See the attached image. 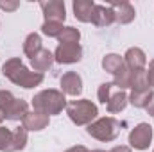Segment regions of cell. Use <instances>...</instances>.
Listing matches in <instances>:
<instances>
[{"mask_svg": "<svg viewBox=\"0 0 154 152\" xmlns=\"http://www.w3.org/2000/svg\"><path fill=\"white\" fill-rule=\"evenodd\" d=\"M152 141V127L145 122L138 123L129 132V145L136 150H147Z\"/></svg>", "mask_w": 154, "mask_h": 152, "instance_id": "52a82bcc", "label": "cell"}, {"mask_svg": "<svg viewBox=\"0 0 154 152\" xmlns=\"http://www.w3.org/2000/svg\"><path fill=\"white\" fill-rule=\"evenodd\" d=\"M86 131L91 138H95L99 141H113L118 138V134L122 131V123L113 116H102V118H97L95 122H91Z\"/></svg>", "mask_w": 154, "mask_h": 152, "instance_id": "3957f363", "label": "cell"}, {"mask_svg": "<svg viewBox=\"0 0 154 152\" xmlns=\"http://www.w3.org/2000/svg\"><path fill=\"white\" fill-rule=\"evenodd\" d=\"M66 108V97L61 90H41L32 97V111L43 113L47 116L50 114H59Z\"/></svg>", "mask_w": 154, "mask_h": 152, "instance_id": "7a4b0ae2", "label": "cell"}, {"mask_svg": "<svg viewBox=\"0 0 154 152\" xmlns=\"http://www.w3.org/2000/svg\"><path fill=\"white\" fill-rule=\"evenodd\" d=\"M16 100V97L11 93V91H7V90H0V109L4 111V116H5V111L11 108V104Z\"/></svg>", "mask_w": 154, "mask_h": 152, "instance_id": "484cf974", "label": "cell"}, {"mask_svg": "<svg viewBox=\"0 0 154 152\" xmlns=\"http://www.w3.org/2000/svg\"><path fill=\"white\" fill-rule=\"evenodd\" d=\"M82 59V47L79 43H59L54 52V61L59 65H74Z\"/></svg>", "mask_w": 154, "mask_h": 152, "instance_id": "8992f818", "label": "cell"}, {"mask_svg": "<svg viewBox=\"0 0 154 152\" xmlns=\"http://www.w3.org/2000/svg\"><path fill=\"white\" fill-rule=\"evenodd\" d=\"M115 88L113 82H102L99 86V91H97V97H99V102L100 104H108L109 97H111V90Z\"/></svg>", "mask_w": 154, "mask_h": 152, "instance_id": "d4e9b609", "label": "cell"}, {"mask_svg": "<svg viewBox=\"0 0 154 152\" xmlns=\"http://www.w3.org/2000/svg\"><path fill=\"white\" fill-rule=\"evenodd\" d=\"M27 129L22 127H14V129H7L0 125V152H20L25 149L27 145Z\"/></svg>", "mask_w": 154, "mask_h": 152, "instance_id": "5b68a950", "label": "cell"}, {"mask_svg": "<svg viewBox=\"0 0 154 152\" xmlns=\"http://www.w3.org/2000/svg\"><path fill=\"white\" fill-rule=\"evenodd\" d=\"M65 152H90L84 145H75V147H70V149H66Z\"/></svg>", "mask_w": 154, "mask_h": 152, "instance_id": "f1b7e54d", "label": "cell"}, {"mask_svg": "<svg viewBox=\"0 0 154 152\" xmlns=\"http://www.w3.org/2000/svg\"><path fill=\"white\" fill-rule=\"evenodd\" d=\"M79 39H81V32L75 27H65L57 36L59 43H79Z\"/></svg>", "mask_w": 154, "mask_h": 152, "instance_id": "603a6c76", "label": "cell"}, {"mask_svg": "<svg viewBox=\"0 0 154 152\" xmlns=\"http://www.w3.org/2000/svg\"><path fill=\"white\" fill-rule=\"evenodd\" d=\"M122 66H124V57L118 54H108L102 57V68H104V72H108L111 75H115Z\"/></svg>", "mask_w": 154, "mask_h": 152, "instance_id": "d6986e66", "label": "cell"}, {"mask_svg": "<svg viewBox=\"0 0 154 152\" xmlns=\"http://www.w3.org/2000/svg\"><path fill=\"white\" fill-rule=\"evenodd\" d=\"M152 95H154L152 90H147V91H131L129 102H131L134 108H147V104L151 102Z\"/></svg>", "mask_w": 154, "mask_h": 152, "instance_id": "44dd1931", "label": "cell"}, {"mask_svg": "<svg viewBox=\"0 0 154 152\" xmlns=\"http://www.w3.org/2000/svg\"><path fill=\"white\" fill-rule=\"evenodd\" d=\"M131 77H133V72L127 70L125 65H124L115 75H113V84H115V88H118L120 91L129 90V88H131Z\"/></svg>", "mask_w": 154, "mask_h": 152, "instance_id": "ffe728a7", "label": "cell"}, {"mask_svg": "<svg viewBox=\"0 0 154 152\" xmlns=\"http://www.w3.org/2000/svg\"><path fill=\"white\" fill-rule=\"evenodd\" d=\"M145 109H147V113L154 118V95H152V99H151V102L147 104V108H145Z\"/></svg>", "mask_w": 154, "mask_h": 152, "instance_id": "4dcf8cb0", "label": "cell"}, {"mask_svg": "<svg viewBox=\"0 0 154 152\" xmlns=\"http://www.w3.org/2000/svg\"><path fill=\"white\" fill-rule=\"evenodd\" d=\"M74 7V14L79 22L82 23H88L91 22V14H93V9H95V2L93 0H75L72 4Z\"/></svg>", "mask_w": 154, "mask_h": 152, "instance_id": "5bb4252c", "label": "cell"}, {"mask_svg": "<svg viewBox=\"0 0 154 152\" xmlns=\"http://www.w3.org/2000/svg\"><path fill=\"white\" fill-rule=\"evenodd\" d=\"M27 113H29V104H27V100H23V99H16V100L11 104V108L5 111V120L20 122V120L25 118V114Z\"/></svg>", "mask_w": 154, "mask_h": 152, "instance_id": "2e32d148", "label": "cell"}, {"mask_svg": "<svg viewBox=\"0 0 154 152\" xmlns=\"http://www.w3.org/2000/svg\"><path fill=\"white\" fill-rule=\"evenodd\" d=\"M41 48H43L41 47V36H39L38 32H31L25 38V41H23V54L27 57H31V59L38 54Z\"/></svg>", "mask_w": 154, "mask_h": 152, "instance_id": "ac0fdd59", "label": "cell"}, {"mask_svg": "<svg viewBox=\"0 0 154 152\" xmlns=\"http://www.w3.org/2000/svg\"><path fill=\"white\" fill-rule=\"evenodd\" d=\"M145 74H147L149 86H151V88H154V59L149 63V68H145Z\"/></svg>", "mask_w": 154, "mask_h": 152, "instance_id": "83f0119b", "label": "cell"}, {"mask_svg": "<svg viewBox=\"0 0 154 152\" xmlns=\"http://www.w3.org/2000/svg\"><path fill=\"white\" fill-rule=\"evenodd\" d=\"M20 7V2L18 0H0V9L5 11V13H11V11H16Z\"/></svg>", "mask_w": 154, "mask_h": 152, "instance_id": "4316f807", "label": "cell"}, {"mask_svg": "<svg viewBox=\"0 0 154 152\" xmlns=\"http://www.w3.org/2000/svg\"><path fill=\"white\" fill-rule=\"evenodd\" d=\"M48 123H50V116L38 113V111H29L25 114V118L22 120V125L27 131H43L48 127Z\"/></svg>", "mask_w": 154, "mask_h": 152, "instance_id": "4fadbf2b", "label": "cell"}, {"mask_svg": "<svg viewBox=\"0 0 154 152\" xmlns=\"http://www.w3.org/2000/svg\"><path fill=\"white\" fill-rule=\"evenodd\" d=\"M124 57V65L127 70L131 72H140V70H145V65H147V56L142 48L138 47H131L127 48V52L122 56Z\"/></svg>", "mask_w": 154, "mask_h": 152, "instance_id": "9c48e42d", "label": "cell"}, {"mask_svg": "<svg viewBox=\"0 0 154 152\" xmlns=\"http://www.w3.org/2000/svg\"><path fill=\"white\" fill-rule=\"evenodd\" d=\"M91 23L97 27H109L111 23H115V11L109 5L95 4L93 14H91Z\"/></svg>", "mask_w": 154, "mask_h": 152, "instance_id": "7c38bea8", "label": "cell"}, {"mask_svg": "<svg viewBox=\"0 0 154 152\" xmlns=\"http://www.w3.org/2000/svg\"><path fill=\"white\" fill-rule=\"evenodd\" d=\"M127 102H129V95H127L125 91H120V90H118L116 93H113V95L109 97L106 108H108V111L111 114H116V113H120V111L125 109Z\"/></svg>", "mask_w": 154, "mask_h": 152, "instance_id": "e0dca14e", "label": "cell"}, {"mask_svg": "<svg viewBox=\"0 0 154 152\" xmlns=\"http://www.w3.org/2000/svg\"><path fill=\"white\" fill-rule=\"evenodd\" d=\"M91 152H106V150H100V149H95V150H91Z\"/></svg>", "mask_w": 154, "mask_h": 152, "instance_id": "d6a6232c", "label": "cell"}, {"mask_svg": "<svg viewBox=\"0 0 154 152\" xmlns=\"http://www.w3.org/2000/svg\"><path fill=\"white\" fill-rule=\"evenodd\" d=\"M39 7L43 11L45 22L63 23L66 20V7L63 0H45V2H39Z\"/></svg>", "mask_w": 154, "mask_h": 152, "instance_id": "ba28073f", "label": "cell"}, {"mask_svg": "<svg viewBox=\"0 0 154 152\" xmlns=\"http://www.w3.org/2000/svg\"><path fill=\"white\" fill-rule=\"evenodd\" d=\"M109 7L115 11V22L120 25H127L134 20L136 11L129 2H111Z\"/></svg>", "mask_w": 154, "mask_h": 152, "instance_id": "8fae6325", "label": "cell"}, {"mask_svg": "<svg viewBox=\"0 0 154 152\" xmlns=\"http://www.w3.org/2000/svg\"><path fill=\"white\" fill-rule=\"evenodd\" d=\"M31 65H32L34 72L43 74V72H47V70L54 65V54H52L48 48H41L38 54L31 59Z\"/></svg>", "mask_w": 154, "mask_h": 152, "instance_id": "9a60e30c", "label": "cell"}, {"mask_svg": "<svg viewBox=\"0 0 154 152\" xmlns=\"http://www.w3.org/2000/svg\"><path fill=\"white\" fill-rule=\"evenodd\" d=\"M109 152H133V150H131V147H125V145H116V147H113Z\"/></svg>", "mask_w": 154, "mask_h": 152, "instance_id": "f546056e", "label": "cell"}, {"mask_svg": "<svg viewBox=\"0 0 154 152\" xmlns=\"http://www.w3.org/2000/svg\"><path fill=\"white\" fill-rule=\"evenodd\" d=\"M66 114L75 125H86L88 127L91 122L97 120L99 109L91 100L81 99V100H72L70 104H66Z\"/></svg>", "mask_w": 154, "mask_h": 152, "instance_id": "277c9868", "label": "cell"}, {"mask_svg": "<svg viewBox=\"0 0 154 152\" xmlns=\"http://www.w3.org/2000/svg\"><path fill=\"white\" fill-rule=\"evenodd\" d=\"M61 84V91L65 95H72V97H79L82 93V79L77 72H66L59 81Z\"/></svg>", "mask_w": 154, "mask_h": 152, "instance_id": "30bf717a", "label": "cell"}, {"mask_svg": "<svg viewBox=\"0 0 154 152\" xmlns=\"http://www.w3.org/2000/svg\"><path fill=\"white\" fill-rule=\"evenodd\" d=\"M4 120H5V116H4V111H2V109H0V123H2V122H4Z\"/></svg>", "mask_w": 154, "mask_h": 152, "instance_id": "1f68e13d", "label": "cell"}, {"mask_svg": "<svg viewBox=\"0 0 154 152\" xmlns=\"http://www.w3.org/2000/svg\"><path fill=\"white\" fill-rule=\"evenodd\" d=\"M131 90H133V91H147V90H151L145 70L133 72V77H131Z\"/></svg>", "mask_w": 154, "mask_h": 152, "instance_id": "7402d4cb", "label": "cell"}, {"mask_svg": "<svg viewBox=\"0 0 154 152\" xmlns=\"http://www.w3.org/2000/svg\"><path fill=\"white\" fill-rule=\"evenodd\" d=\"M63 29H65L63 23H57V22H43L41 25V32L48 38H57Z\"/></svg>", "mask_w": 154, "mask_h": 152, "instance_id": "cb8c5ba5", "label": "cell"}, {"mask_svg": "<svg viewBox=\"0 0 154 152\" xmlns=\"http://www.w3.org/2000/svg\"><path fill=\"white\" fill-rule=\"evenodd\" d=\"M2 74L7 77L13 84L16 86H22L25 90H32L39 86L43 82L45 75L43 74H38V72H31L27 66H23L22 59L20 57H11L4 63L2 66Z\"/></svg>", "mask_w": 154, "mask_h": 152, "instance_id": "6da1fadb", "label": "cell"}]
</instances>
